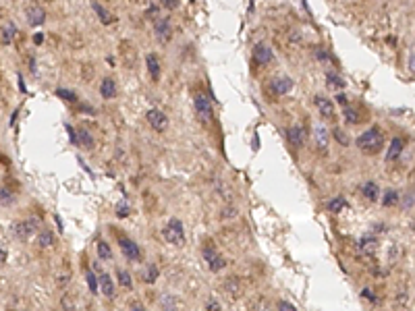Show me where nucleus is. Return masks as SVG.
<instances>
[{
	"mask_svg": "<svg viewBox=\"0 0 415 311\" xmlns=\"http://www.w3.org/2000/svg\"><path fill=\"white\" fill-rule=\"evenodd\" d=\"M357 147L363 154H376L384 147V135L378 127H370L365 133L357 137Z\"/></svg>",
	"mask_w": 415,
	"mask_h": 311,
	"instance_id": "1",
	"label": "nucleus"
},
{
	"mask_svg": "<svg viewBox=\"0 0 415 311\" xmlns=\"http://www.w3.org/2000/svg\"><path fill=\"white\" fill-rule=\"evenodd\" d=\"M162 235H164L166 243H171V245L185 243V228H183V222L179 218H171V220L166 222V226L162 228Z\"/></svg>",
	"mask_w": 415,
	"mask_h": 311,
	"instance_id": "2",
	"label": "nucleus"
},
{
	"mask_svg": "<svg viewBox=\"0 0 415 311\" xmlns=\"http://www.w3.org/2000/svg\"><path fill=\"white\" fill-rule=\"evenodd\" d=\"M193 108H195L197 119L202 121V122H210V121H212L214 110H212V102H210V98H208L206 93H202V91H197V93H195V96H193Z\"/></svg>",
	"mask_w": 415,
	"mask_h": 311,
	"instance_id": "3",
	"label": "nucleus"
},
{
	"mask_svg": "<svg viewBox=\"0 0 415 311\" xmlns=\"http://www.w3.org/2000/svg\"><path fill=\"white\" fill-rule=\"evenodd\" d=\"M119 245L122 249V255H125L127 259H131V261H139L141 259V247L135 243L133 239H129V237H119Z\"/></svg>",
	"mask_w": 415,
	"mask_h": 311,
	"instance_id": "4",
	"label": "nucleus"
},
{
	"mask_svg": "<svg viewBox=\"0 0 415 311\" xmlns=\"http://www.w3.org/2000/svg\"><path fill=\"white\" fill-rule=\"evenodd\" d=\"M35 228H37V222L27 218V220H19V222L13 224V235L19 241H27L35 232Z\"/></svg>",
	"mask_w": 415,
	"mask_h": 311,
	"instance_id": "5",
	"label": "nucleus"
},
{
	"mask_svg": "<svg viewBox=\"0 0 415 311\" xmlns=\"http://www.w3.org/2000/svg\"><path fill=\"white\" fill-rule=\"evenodd\" d=\"M204 259H206L208 268H210L212 272H220L222 268L226 266V261H225V258L220 255V251H218V249H214L212 245L204 249Z\"/></svg>",
	"mask_w": 415,
	"mask_h": 311,
	"instance_id": "6",
	"label": "nucleus"
},
{
	"mask_svg": "<svg viewBox=\"0 0 415 311\" xmlns=\"http://www.w3.org/2000/svg\"><path fill=\"white\" fill-rule=\"evenodd\" d=\"M145 119H148L150 127H152L154 131H158V133H162V131H166V127H168L166 114H164L162 110H158V108H152V110H148Z\"/></svg>",
	"mask_w": 415,
	"mask_h": 311,
	"instance_id": "7",
	"label": "nucleus"
},
{
	"mask_svg": "<svg viewBox=\"0 0 415 311\" xmlns=\"http://www.w3.org/2000/svg\"><path fill=\"white\" fill-rule=\"evenodd\" d=\"M253 60H256L259 67L270 65V62L274 60V52H272V48H270L268 44H264V42L256 44V48H253Z\"/></svg>",
	"mask_w": 415,
	"mask_h": 311,
	"instance_id": "8",
	"label": "nucleus"
},
{
	"mask_svg": "<svg viewBox=\"0 0 415 311\" xmlns=\"http://www.w3.org/2000/svg\"><path fill=\"white\" fill-rule=\"evenodd\" d=\"M305 129L301 127V124H293V127H289L287 129V139H289V143L293 145V147H303L305 145Z\"/></svg>",
	"mask_w": 415,
	"mask_h": 311,
	"instance_id": "9",
	"label": "nucleus"
},
{
	"mask_svg": "<svg viewBox=\"0 0 415 311\" xmlns=\"http://www.w3.org/2000/svg\"><path fill=\"white\" fill-rule=\"evenodd\" d=\"M94 268L98 270V289L102 291V293L106 294V297H112V294H114V282H112L110 274H106L104 270H100L98 263H96Z\"/></svg>",
	"mask_w": 415,
	"mask_h": 311,
	"instance_id": "10",
	"label": "nucleus"
},
{
	"mask_svg": "<svg viewBox=\"0 0 415 311\" xmlns=\"http://www.w3.org/2000/svg\"><path fill=\"white\" fill-rule=\"evenodd\" d=\"M25 15H27V21H29V25H42V23L46 21V11L42 9L40 4H32V6H27L25 9Z\"/></svg>",
	"mask_w": 415,
	"mask_h": 311,
	"instance_id": "11",
	"label": "nucleus"
},
{
	"mask_svg": "<svg viewBox=\"0 0 415 311\" xmlns=\"http://www.w3.org/2000/svg\"><path fill=\"white\" fill-rule=\"evenodd\" d=\"M313 102H316L318 110H320V114H322V119H326V121H332V119H334V104L330 102L328 98L316 96V98H313Z\"/></svg>",
	"mask_w": 415,
	"mask_h": 311,
	"instance_id": "12",
	"label": "nucleus"
},
{
	"mask_svg": "<svg viewBox=\"0 0 415 311\" xmlns=\"http://www.w3.org/2000/svg\"><path fill=\"white\" fill-rule=\"evenodd\" d=\"M156 35H158V40H162V42H168L171 40V35H173V25H171V19L168 17H160L156 19Z\"/></svg>",
	"mask_w": 415,
	"mask_h": 311,
	"instance_id": "13",
	"label": "nucleus"
},
{
	"mask_svg": "<svg viewBox=\"0 0 415 311\" xmlns=\"http://www.w3.org/2000/svg\"><path fill=\"white\" fill-rule=\"evenodd\" d=\"M357 249L363 255H374L376 249H378V239H376L374 235H363L357 241Z\"/></svg>",
	"mask_w": 415,
	"mask_h": 311,
	"instance_id": "14",
	"label": "nucleus"
},
{
	"mask_svg": "<svg viewBox=\"0 0 415 311\" xmlns=\"http://www.w3.org/2000/svg\"><path fill=\"white\" fill-rule=\"evenodd\" d=\"M291 89H293V79H289V77H278L270 83V91L276 96H287Z\"/></svg>",
	"mask_w": 415,
	"mask_h": 311,
	"instance_id": "15",
	"label": "nucleus"
},
{
	"mask_svg": "<svg viewBox=\"0 0 415 311\" xmlns=\"http://www.w3.org/2000/svg\"><path fill=\"white\" fill-rule=\"evenodd\" d=\"M145 65H148V71L152 75V79L154 81H160V75H162V71H160V60H158L156 54H154V52L145 54Z\"/></svg>",
	"mask_w": 415,
	"mask_h": 311,
	"instance_id": "16",
	"label": "nucleus"
},
{
	"mask_svg": "<svg viewBox=\"0 0 415 311\" xmlns=\"http://www.w3.org/2000/svg\"><path fill=\"white\" fill-rule=\"evenodd\" d=\"M361 195H363L367 201H378V195H380L378 183H374V181L363 183V185H361Z\"/></svg>",
	"mask_w": 415,
	"mask_h": 311,
	"instance_id": "17",
	"label": "nucleus"
},
{
	"mask_svg": "<svg viewBox=\"0 0 415 311\" xmlns=\"http://www.w3.org/2000/svg\"><path fill=\"white\" fill-rule=\"evenodd\" d=\"M403 150H405V141H403L401 137H395L393 141H390V147H388V152H386V160H388V162L397 160L398 156L403 154Z\"/></svg>",
	"mask_w": 415,
	"mask_h": 311,
	"instance_id": "18",
	"label": "nucleus"
},
{
	"mask_svg": "<svg viewBox=\"0 0 415 311\" xmlns=\"http://www.w3.org/2000/svg\"><path fill=\"white\" fill-rule=\"evenodd\" d=\"M100 93H102V98L104 100H112V98H117V83H114L112 79H104L102 85H100Z\"/></svg>",
	"mask_w": 415,
	"mask_h": 311,
	"instance_id": "19",
	"label": "nucleus"
},
{
	"mask_svg": "<svg viewBox=\"0 0 415 311\" xmlns=\"http://www.w3.org/2000/svg\"><path fill=\"white\" fill-rule=\"evenodd\" d=\"M316 143L320 152H328V131L324 129V124H316Z\"/></svg>",
	"mask_w": 415,
	"mask_h": 311,
	"instance_id": "20",
	"label": "nucleus"
},
{
	"mask_svg": "<svg viewBox=\"0 0 415 311\" xmlns=\"http://www.w3.org/2000/svg\"><path fill=\"white\" fill-rule=\"evenodd\" d=\"M158 274H160V270L156 263H148V266L143 268V274H141V280L145 284H154L158 280Z\"/></svg>",
	"mask_w": 415,
	"mask_h": 311,
	"instance_id": "21",
	"label": "nucleus"
},
{
	"mask_svg": "<svg viewBox=\"0 0 415 311\" xmlns=\"http://www.w3.org/2000/svg\"><path fill=\"white\" fill-rule=\"evenodd\" d=\"M326 85H328L330 89H343V87H345V79H343L339 73L328 71V73H326Z\"/></svg>",
	"mask_w": 415,
	"mask_h": 311,
	"instance_id": "22",
	"label": "nucleus"
},
{
	"mask_svg": "<svg viewBox=\"0 0 415 311\" xmlns=\"http://www.w3.org/2000/svg\"><path fill=\"white\" fill-rule=\"evenodd\" d=\"M117 278H119V284L122 286V289H133V278H131V274H129L127 270H122V268H119L117 270Z\"/></svg>",
	"mask_w": 415,
	"mask_h": 311,
	"instance_id": "23",
	"label": "nucleus"
},
{
	"mask_svg": "<svg viewBox=\"0 0 415 311\" xmlns=\"http://www.w3.org/2000/svg\"><path fill=\"white\" fill-rule=\"evenodd\" d=\"M326 207H328L332 214H341L343 209L347 207V201H345V197H332V199H330L328 204H326Z\"/></svg>",
	"mask_w": 415,
	"mask_h": 311,
	"instance_id": "24",
	"label": "nucleus"
},
{
	"mask_svg": "<svg viewBox=\"0 0 415 311\" xmlns=\"http://www.w3.org/2000/svg\"><path fill=\"white\" fill-rule=\"evenodd\" d=\"M398 204V193L395 189H388V191H384V197H382V206L384 207H393Z\"/></svg>",
	"mask_w": 415,
	"mask_h": 311,
	"instance_id": "25",
	"label": "nucleus"
},
{
	"mask_svg": "<svg viewBox=\"0 0 415 311\" xmlns=\"http://www.w3.org/2000/svg\"><path fill=\"white\" fill-rule=\"evenodd\" d=\"M77 143H81L83 147H87V150L94 145V139H91L87 129H79V131H77Z\"/></svg>",
	"mask_w": 415,
	"mask_h": 311,
	"instance_id": "26",
	"label": "nucleus"
},
{
	"mask_svg": "<svg viewBox=\"0 0 415 311\" xmlns=\"http://www.w3.org/2000/svg\"><path fill=\"white\" fill-rule=\"evenodd\" d=\"M54 241H56L54 232H50V230H44L42 235H40V239H37V243H40V247H42V249H48V247H52V245H54Z\"/></svg>",
	"mask_w": 415,
	"mask_h": 311,
	"instance_id": "27",
	"label": "nucleus"
},
{
	"mask_svg": "<svg viewBox=\"0 0 415 311\" xmlns=\"http://www.w3.org/2000/svg\"><path fill=\"white\" fill-rule=\"evenodd\" d=\"M96 249H98V255H100V259H110V258H112L110 245L106 243V241H102V239H100L98 243H96Z\"/></svg>",
	"mask_w": 415,
	"mask_h": 311,
	"instance_id": "28",
	"label": "nucleus"
},
{
	"mask_svg": "<svg viewBox=\"0 0 415 311\" xmlns=\"http://www.w3.org/2000/svg\"><path fill=\"white\" fill-rule=\"evenodd\" d=\"M15 204V193L9 189V187H2L0 189V206H13Z\"/></svg>",
	"mask_w": 415,
	"mask_h": 311,
	"instance_id": "29",
	"label": "nucleus"
},
{
	"mask_svg": "<svg viewBox=\"0 0 415 311\" xmlns=\"http://www.w3.org/2000/svg\"><path fill=\"white\" fill-rule=\"evenodd\" d=\"M91 9H94V13L98 15V19L102 21V23H110V13L106 11L100 2H91Z\"/></svg>",
	"mask_w": 415,
	"mask_h": 311,
	"instance_id": "30",
	"label": "nucleus"
},
{
	"mask_svg": "<svg viewBox=\"0 0 415 311\" xmlns=\"http://www.w3.org/2000/svg\"><path fill=\"white\" fill-rule=\"evenodd\" d=\"M56 96L63 98V100H67V102H77V93H75V91H69V89H65V87H58V89H56Z\"/></svg>",
	"mask_w": 415,
	"mask_h": 311,
	"instance_id": "31",
	"label": "nucleus"
},
{
	"mask_svg": "<svg viewBox=\"0 0 415 311\" xmlns=\"http://www.w3.org/2000/svg\"><path fill=\"white\" fill-rule=\"evenodd\" d=\"M345 121H347V122H351V124H355V122L359 121V114H357V110H353V108L345 106Z\"/></svg>",
	"mask_w": 415,
	"mask_h": 311,
	"instance_id": "32",
	"label": "nucleus"
},
{
	"mask_svg": "<svg viewBox=\"0 0 415 311\" xmlns=\"http://www.w3.org/2000/svg\"><path fill=\"white\" fill-rule=\"evenodd\" d=\"M87 286H89L91 293H98V276H96L91 270L87 272Z\"/></svg>",
	"mask_w": 415,
	"mask_h": 311,
	"instance_id": "33",
	"label": "nucleus"
},
{
	"mask_svg": "<svg viewBox=\"0 0 415 311\" xmlns=\"http://www.w3.org/2000/svg\"><path fill=\"white\" fill-rule=\"evenodd\" d=\"M334 139L339 143H343V145H349V137H347V133L345 131H341V129H334Z\"/></svg>",
	"mask_w": 415,
	"mask_h": 311,
	"instance_id": "34",
	"label": "nucleus"
},
{
	"mask_svg": "<svg viewBox=\"0 0 415 311\" xmlns=\"http://www.w3.org/2000/svg\"><path fill=\"white\" fill-rule=\"evenodd\" d=\"M176 299H173V297H164V301H162V309L164 311H176V303H174Z\"/></svg>",
	"mask_w": 415,
	"mask_h": 311,
	"instance_id": "35",
	"label": "nucleus"
},
{
	"mask_svg": "<svg viewBox=\"0 0 415 311\" xmlns=\"http://www.w3.org/2000/svg\"><path fill=\"white\" fill-rule=\"evenodd\" d=\"M117 216H119V218H125V216H129V206L125 204V201H122V204H119V206H117Z\"/></svg>",
	"mask_w": 415,
	"mask_h": 311,
	"instance_id": "36",
	"label": "nucleus"
},
{
	"mask_svg": "<svg viewBox=\"0 0 415 311\" xmlns=\"http://www.w3.org/2000/svg\"><path fill=\"white\" fill-rule=\"evenodd\" d=\"M206 309H208V311H222L216 299H208V301H206Z\"/></svg>",
	"mask_w": 415,
	"mask_h": 311,
	"instance_id": "37",
	"label": "nucleus"
},
{
	"mask_svg": "<svg viewBox=\"0 0 415 311\" xmlns=\"http://www.w3.org/2000/svg\"><path fill=\"white\" fill-rule=\"evenodd\" d=\"M278 311H297V309L289 301H278Z\"/></svg>",
	"mask_w": 415,
	"mask_h": 311,
	"instance_id": "38",
	"label": "nucleus"
},
{
	"mask_svg": "<svg viewBox=\"0 0 415 311\" xmlns=\"http://www.w3.org/2000/svg\"><path fill=\"white\" fill-rule=\"evenodd\" d=\"M316 56H318L320 60H324V62H328V60H330V54H328L324 48H316Z\"/></svg>",
	"mask_w": 415,
	"mask_h": 311,
	"instance_id": "39",
	"label": "nucleus"
},
{
	"mask_svg": "<svg viewBox=\"0 0 415 311\" xmlns=\"http://www.w3.org/2000/svg\"><path fill=\"white\" fill-rule=\"evenodd\" d=\"M361 297H365V299H370L372 303L376 301V294H372V291H370V289H363V291H361Z\"/></svg>",
	"mask_w": 415,
	"mask_h": 311,
	"instance_id": "40",
	"label": "nucleus"
},
{
	"mask_svg": "<svg viewBox=\"0 0 415 311\" xmlns=\"http://www.w3.org/2000/svg\"><path fill=\"white\" fill-rule=\"evenodd\" d=\"M158 11H160V4H150L145 13H148V15H158Z\"/></svg>",
	"mask_w": 415,
	"mask_h": 311,
	"instance_id": "41",
	"label": "nucleus"
},
{
	"mask_svg": "<svg viewBox=\"0 0 415 311\" xmlns=\"http://www.w3.org/2000/svg\"><path fill=\"white\" fill-rule=\"evenodd\" d=\"M164 6H166V9H176L179 2H176V0H164Z\"/></svg>",
	"mask_w": 415,
	"mask_h": 311,
	"instance_id": "42",
	"label": "nucleus"
},
{
	"mask_svg": "<svg viewBox=\"0 0 415 311\" xmlns=\"http://www.w3.org/2000/svg\"><path fill=\"white\" fill-rule=\"evenodd\" d=\"M4 263H6V251L0 247V266H4Z\"/></svg>",
	"mask_w": 415,
	"mask_h": 311,
	"instance_id": "43",
	"label": "nucleus"
},
{
	"mask_svg": "<svg viewBox=\"0 0 415 311\" xmlns=\"http://www.w3.org/2000/svg\"><path fill=\"white\" fill-rule=\"evenodd\" d=\"M336 102H341L343 106H347V98H345L343 93H339V96H336Z\"/></svg>",
	"mask_w": 415,
	"mask_h": 311,
	"instance_id": "44",
	"label": "nucleus"
},
{
	"mask_svg": "<svg viewBox=\"0 0 415 311\" xmlns=\"http://www.w3.org/2000/svg\"><path fill=\"white\" fill-rule=\"evenodd\" d=\"M34 42H35V44H42V42H44V35H42V34H35Z\"/></svg>",
	"mask_w": 415,
	"mask_h": 311,
	"instance_id": "45",
	"label": "nucleus"
},
{
	"mask_svg": "<svg viewBox=\"0 0 415 311\" xmlns=\"http://www.w3.org/2000/svg\"><path fill=\"white\" fill-rule=\"evenodd\" d=\"M131 311H145V307H141V305H133V307H131Z\"/></svg>",
	"mask_w": 415,
	"mask_h": 311,
	"instance_id": "46",
	"label": "nucleus"
}]
</instances>
